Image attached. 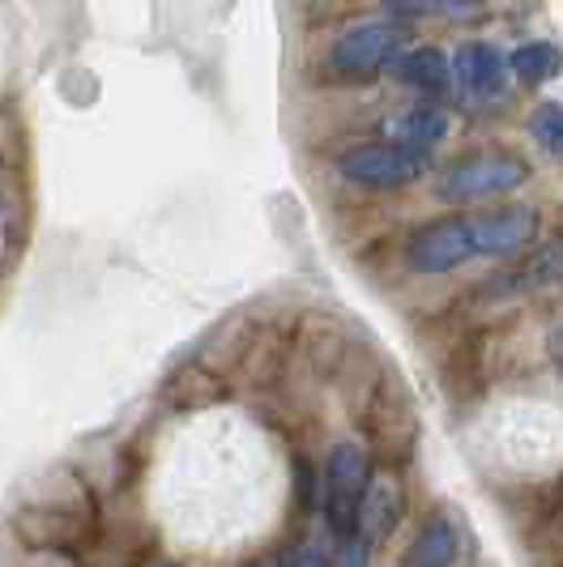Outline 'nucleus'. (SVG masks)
Wrapping results in <instances>:
<instances>
[{
	"instance_id": "9b49d317",
	"label": "nucleus",
	"mask_w": 563,
	"mask_h": 567,
	"mask_svg": "<svg viewBox=\"0 0 563 567\" xmlns=\"http://www.w3.org/2000/svg\"><path fill=\"white\" fill-rule=\"evenodd\" d=\"M457 559V529L444 516H431L410 546V567H452Z\"/></svg>"
},
{
	"instance_id": "4468645a",
	"label": "nucleus",
	"mask_w": 563,
	"mask_h": 567,
	"mask_svg": "<svg viewBox=\"0 0 563 567\" xmlns=\"http://www.w3.org/2000/svg\"><path fill=\"white\" fill-rule=\"evenodd\" d=\"M389 13L401 18H452V22H465V18H479L482 0H380Z\"/></svg>"
},
{
	"instance_id": "2eb2a0df",
	"label": "nucleus",
	"mask_w": 563,
	"mask_h": 567,
	"mask_svg": "<svg viewBox=\"0 0 563 567\" xmlns=\"http://www.w3.org/2000/svg\"><path fill=\"white\" fill-rule=\"evenodd\" d=\"M534 137L551 154H563V103H542L534 112Z\"/></svg>"
},
{
	"instance_id": "ddd939ff",
	"label": "nucleus",
	"mask_w": 563,
	"mask_h": 567,
	"mask_svg": "<svg viewBox=\"0 0 563 567\" xmlns=\"http://www.w3.org/2000/svg\"><path fill=\"white\" fill-rule=\"evenodd\" d=\"M508 64H512V73H516L521 82L542 85V82H551V78H560L563 56H560V48H555V43H525V48H516V52H512Z\"/></svg>"
},
{
	"instance_id": "dca6fc26",
	"label": "nucleus",
	"mask_w": 563,
	"mask_h": 567,
	"mask_svg": "<svg viewBox=\"0 0 563 567\" xmlns=\"http://www.w3.org/2000/svg\"><path fill=\"white\" fill-rule=\"evenodd\" d=\"M278 564L282 567H329V564H325V555H320L311 542H299V546H290V550L282 555Z\"/></svg>"
},
{
	"instance_id": "a211bd4d",
	"label": "nucleus",
	"mask_w": 563,
	"mask_h": 567,
	"mask_svg": "<svg viewBox=\"0 0 563 567\" xmlns=\"http://www.w3.org/2000/svg\"><path fill=\"white\" fill-rule=\"evenodd\" d=\"M253 567H282V564H278V559H256Z\"/></svg>"
},
{
	"instance_id": "f257e3e1",
	"label": "nucleus",
	"mask_w": 563,
	"mask_h": 567,
	"mask_svg": "<svg viewBox=\"0 0 563 567\" xmlns=\"http://www.w3.org/2000/svg\"><path fill=\"white\" fill-rule=\"evenodd\" d=\"M367 495V453L364 444L346 440L329 453L325 465V486H320V504H325V520L341 542L359 534V508Z\"/></svg>"
},
{
	"instance_id": "6e6552de",
	"label": "nucleus",
	"mask_w": 563,
	"mask_h": 567,
	"mask_svg": "<svg viewBox=\"0 0 563 567\" xmlns=\"http://www.w3.org/2000/svg\"><path fill=\"white\" fill-rule=\"evenodd\" d=\"M393 137L397 145H410V150H431L449 137V112L444 107H431V103H419V107H406V112L393 120Z\"/></svg>"
},
{
	"instance_id": "f3484780",
	"label": "nucleus",
	"mask_w": 563,
	"mask_h": 567,
	"mask_svg": "<svg viewBox=\"0 0 563 567\" xmlns=\"http://www.w3.org/2000/svg\"><path fill=\"white\" fill-rule=\"evenodd\" d=\"M334 567H367V542L355 534V538L341 542L338 559H334Z\"/></svg>"
},
{
	"instance_id": "9d476101",
	"label": "nucleus",
	"mask_w": 563,
	"mask_h": 567,
	"mask_svg": "<svg viewBox=\"0 0 563 567\" xmlns=\"http://www.w3.org/2000/svg\"><path fill=\"white\" fill-rule=\"evenodd\" d=\"M397 516H401V499H397V486L389 478L367 486L364 508H359V534L364 542H380L393 534Z\"/></svg>"
},
{
	"instance_id": "f03ea898",
	"label": "nucleus",
	"mask_w": 563,
	"mask_h": 567,
	"mask_svg": "<svg viewBox=\"0 0 563 567\" xmlns=\"http://www.w3.org/2000/svg\"><path fill=\"white\" fill-rule=\"evenodd\" d=\"M530 167L516 158V154H474V158H461L452 163L436 193L452 205H470V200H487V197H504L512 188L525 184Z\"/></svg>"
},
{
	"instance_id": "1a4fd4ad",
	"label": "nucleus",
	"mask_w": 563,
	"mask_h": 567,
	"mask_svg": "<svg viewBox=\"0 0 563 567\" xmlns=\"http://www.w3.org/2000/svg\"><path fill=\"white\" fill-rule=\"evenodd\" d=\"M397 78L406 85H414V90H422V94H440V90L452 85V64L436 48H414V52H406V56L397 60Z\"/></svg>"
},
{
	"instance_id": "20e7f679",
	"label": "nucleus",
	"mask_w": 563,
	"mask_h": 567,
	"mask_svg": "<svg viewBox=\"0 0 563 567\" xmlns=\"http://www.w3.org/2000/svg\"><path fill=\"white\" fill-rule=\"evenodd\" d=\"M406 43H410L406 27H397V22H364V27H355L334 43V64L341 73H376V69L406 56Z\"/></svg>"
},
{
	"instance_id": "6ab92c4d",
	"label": "nucleus",
	"mask_w": 563,
	"mask_h": 567,
	"mask_svg": "<svg viewBox=\"0 0 563 567\" xmlns=\"http://www.w3.org/2000/svg\"><path fill=\"white\" fill-rule=\"evenodd\" d=\"M150 567H180V564H167V559H158V564H150Z\"/></svg>"
},
{
	"instance_id": "f8f14e48",
	"label": "nucleus",
	"mask_w": 563,
	"mask_h": 567,
	"mask_svg": "<svg viewBox=\"0 0 563 567\" xmlns=\"http://www.w3.org/2000/svg\"><path fill=\"white\" fill-rule=\"evenodd\" d=\"M551 282H563V244H546L521 269L495 278V286H504V290H530V286H551Z\"/></svg>"
},
{
	"instance_id": "39448f33",
	"label": "nucleus",
	"mask_w": 563,
	"mask_h": 567,
	"mask_svg": "<svg viewBox=\"0 0 563 567\" xmlns=\"http://www.w3.org/2000/svg\"><path fill=\"white\" fill-rule=\"evenodd\" d=\"M474 252V235H470V218H444V223H431L422 227L410 248H406V260L410 269L419 274H449L457 265H465Z\"/></svg>"
},
{
	"instance_id": "423d86ee",
	"label": "nucleus",
	"mask_w": 563,
	"mask_h": 567,
	"mask_svg": "<svg viewBox=\"0 0 563 567\" xmlns=\"http://www.w3.org/2000/svg\"><path fill=\"white\" fill-rule=\"evenodd\" d=\"M538 230V214L530 205H508V209H491V214H474L470 218V235H474V252L479 256H512L521 252Z\"/></svg>"
},
{
	"instance_id": "0eeeda50",
	"label": "nucleus",
	"mask_w": 563,
	"mask_h": 567,
	"mask_svg": "<svg viewBox=\"0 0 563 567\" xmlns=\"http://www.w3.org/2000/svg\"><path fill=\"white\" fill-rule=\"evenodd\" d=\"M452 82L461 85L470 99H495L504 94L508 85V60L500 48L491 43H470L457 52V64H452Z\"/></svg>"
},
{
	"instance_id": "7ed1b4c3",
	"label": "nucleus",
	"mask_w": 563,
	"mask_h": 567,
	"mask_svg": "<svg viewBox=\"0 0 563 567\" xmlns=\"http://www.w3.org/2000/svg\"><path fill=\"white\" fill-rule=\"evenodd\" d=\"M427 171V154L410 145H355L341 154V175L359 188H401Z\"/></svg>"
}]
</instances>
